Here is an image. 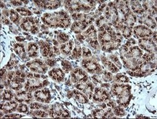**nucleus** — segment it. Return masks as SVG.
Returning <instances> with one entry per match:
<instances>
[{"label":"nucleus","instance_id":"9","mask_svg":"<svg viewBox=\"0 0 157 119\" xmlns=\"http://www.w3.org/2000/svg\"><path fill=\"white\" fill-rule=\"evenodd\" d=\"M49 114L50 117L54 118H65L69 117V113L68 111L65 110L62 105L59 103L52 106L49 110Z\"/></svg>","mask_w":157,"mask_h":119},{"label":"nucleus","instance_id":"13","mask_svg":"<svg viewBox=\"0 0 157 119\" xmlns=\"http://www.w3.org/2000/svg\"><path fill=\"white\" fill-rule=\"evenodd\" d=\"M133 32L137 38H140L152 37L153 35V32L151 30L148 29L147 26L143 25L136 26L133 29Z\"/></svg>","mask_w":157,"mask_h":119},{"label":"nucleus","instance_id":"32","mask_svg":"<svg viewBox=\"0 0 157 119\" xmlns=\"http://www.w3.org/2000/svg\"><path fill=\"white\" fill-rule=\"evenodd\" d=\"M14 95L10 89H5L2 95V100L4 101H10L13 98Z\"/></svg>","mask_w":157,"mask_h":119},{"label":"nucleus","instance_id":"22","mask_svg":"<svg viewBox=\"0 0 157 119\" xmlns=\"http://www.w3.org/2000/svg\"><path fill=\"white\" fill-rule=\"evenodd\" d=\"M124 16V18H123V24L132 29L134 26L135 22H136V15H135L133 13L130 11Z\"/></svg>","mask_w":157,"mask_h":119},{"label":"nucleus","instance_id":"11","mask_svg":"<svg viewBox=\"0 0 157 119\" xmlns=\"http://www.w3.org/2000/svg\"><path fill=\"white\" fill-rule=\"evenodd\" d=\"M139 46L143 50L147 51L150 54L156 53V46L152 38H144L139 40Z\"/></svg>","mask_w":157,"mask_h":119},{"label":"nucleus","instance_id":"40","mask_svg":"<svg viewBox=\"0 0 157 119\" xmlns=\"http://www.w3.org/2000/svg\"><path fill=\"white\" fill-rule=\"evenodd\" d=\"M33 115L38 117H47L48 116V113L44 110H35L33 112Z\"/></svg>","mask_w":157,"mask_h":119},{"label":"nucleus","instance_id":"1","mask_svg":"<svg viewBox=\"0 0 157 119\" xmlns=\"http://www.w3.org/2000/svg\"><path fill=\"white\" fill-rule=\"evenodd\" d=\"M44 23L52 28H67L71 24L69 15L64 11L45 13L42 18Z\"/></svg>","mask_w":157,"mask_h":119},{"label":"nucleus","instance_id":"30","mask_svg":"<svg viewBox=\"0 0 157 119\" xmlns=\"http://www.w3.org/2000/svg\"><path fill=\"white\" fill-rule=\"evenodd\" d=\"M130 3L131 8L135 13H136L138 15H142L145 11L139 2H131Z\"/></svg>","mask_w":157,"mask_h":119},{"label":"nucleus","instance_id":"18","mask_svg":"<svg viewBox=\"0 0 157 119\" xmlns=\"http://www.w3.org/2000/svg\"><path fill=\"white\" fill-rule=\"evenodd\" d=\"M40 46V52L44 57L52 58L53 56L55 51L54 50H53V48H52V47L50 44L46 42H41V44Z\"/></svg>","mask_w":157,"mask_h":119},{"label":"nucleus","instance_id":"7","mask_svg":"<svg viewBox=\"0 0 157 119\" xmlns=\"http://www.w3.org/2000/svg\"><path fill=\"white\" fill-rule=\"evenodd\" d=\"M38 21L32 17H27L23 19L21 23V27L25 31L30 32L32 34L38 32V28L36 25Z\"/></svg>","mask_w":157,"mask_h":119},{"label":"nucleus","instance_id":"27","mask_svg":"<svg viewBox=\"0 0 157 119\" xmlns=\"http://www.w3.org/2000/svg\"><path fill=\"white\" fill-rule=\"evenodd\" d=\"M87 25L81 22H75L73 23L71 26V30L74 32L75 34H79L82 32L86 27Z\"/></svg>","mask_w":157,"mask_h":119},{"label":"nucleus","instance_id":"47","mask_svg":"<svg viewBox=\"0 0 157 119\" xmlns=\"http://www.w3.org/2000/svg\"><path fill=\"white\" fill-rule=\"evenodd\" d=\"M12 4H13L15 6H21L22 5V2H19V1H16V2H11Z\"/></svg>","mask_w":157,"mask_h":119},{"label":"nucleus","instance_id":"24","mask_svg":"<svg viewBox=\"0 0 157 119\" xmlns=\"http://www.w3.org/2000/svg\"><path fill=\"white\" fill-rule=\"evenodd\" d=\"M101 59H102V62L104 65L105 66L107 69L110 71L111 73H116L118 71V68L116 67V65L111 60H109L106 58H104V57H102Z\"/></svg>","mask_w":157,"mask_h":119},{"label":"nucleus","instance_id":"46","mask_svg":"<svg viewBox=\"0 0 157 119\" xmlns=\"http://www.w3.org/2000/svg\"><path fill=\"white\" fill-rule=\"evenodd\" d=\"M46 64L50 65V66H53L54 65V64H55V62L53 61V60H50V59H48L47 61L46 62Z\"/></svg>","mask_w":157,"mask_h":119},{"label":"nucleus","instance_id":"8","mask_svg":"<svg viewBox=\"0 0 157 119\" xmlns=\"http://www.w3.org/2000/svg\"><path fill=\"white\" fill-rule=\"evenodd\" d=\"M91 79H93V81L94 84H101L102 85L111 81L113 79V76L111 73L107 71H102L99 74L93 75L91 77Z\"/></svg>","mask_w":157,"mask_h":119},{"label":"nucleus","instance_id":"16","mask_svg":"<svg viewBox=\"0 0 157 119\" xmlns=\"http://www.w3.org/2000/svg\"><path fill=\"white\" fill-rule=\"evenodd\" d=\"M15 100L20 103L26 102L30 103L33 98V97L30 91H21L17 93L15 95Z\"/></svg>","mask_w":157,"mask_h":119},{"label":"nucleus","instance_id":"41","mask_svg":"<svg viewBox=\"0 0 157 119\" xmlns=\"http://www.w3.org/2000/svg\"><path fill=\"white\" fill-rule=\"evenodd\" d=\"M28 110L29 109L27 105L25 104H20V105H18V107L17 108V111L21 113H26L28 112Z\"/></svg>","mask_w":157,"mask_h":119},{"label":"nucleus","instance_id":"15","mask_svg":"<svg viewBox=\"0 0 157 119\" xmlns=\"http://www.w3.org/2000/svg\"><path fill=\"white\" fill-rule=\"evenodd\" d=\"M75 86L77 89L81 91L83 93L86 95V97H88L89 98H92L94 87V85L90 82L86 81L85 83H78L76 84Z\"/></svg>","mask_w":157,"mask_h":119},{"label":"nucleus","instance_id":"29","mask_svg":"<svg viewBox=\"0 0 157 119\" xmlns=\"http://www.w3.org/2000/svg\"><path fill=\"white\" fill-rule=\"evenodd\" d=\"M72 47H73V41H70L67 43L62 44L60 47V49L63 54L68 55L71 52Z\"/></svg>","mask_w":157,"mask_h":119},{"label":"nucleus","instance_id":"17","mask_svg":"<svg viewBox=\"0 0 157 119\" xmlns=\"http://www.w3.org/2000/svg\"><path fill=\"white\" fill-rule=\"evenodd\" d=\"M37 6L44 9L53 10L59 8L60 6V2L58 1H43V2H35Z\"/></svg>","mask_w":157,"mask_h":119},{"label":"nucleus","instance_id":"36","mask_svg":"<svg viewBox=\"0 0 157 119\" xmlns=\"http://www.w3.org/2000/svg\"><path fill=\"white\" fill-rule=\"evenodd\" d=\"M57 41L60 44L67 42L69 41V36L65 34L61 33L57 35Z\"/></svg>","mask_w":157,"mask_h":119},{"label":"nucleus","instance_id":"10","mask_svg":"<svg viewBox=\"0 0 157 119\" xmlns=\"http://www.w3.org/2000/svg\"><path fill=\"white\" fill-rule=\"evenodd\" d=\"M71 81L75 84L85 83L87 81L88 76L86 71L81 68H77L71 73Z\"/></svg>","mask_w":157,"mask_h":119},{"label":"nucleus","instance_id":"19","mask_svg":"<svg viewBox=\"0 0 157 119\" xmlns=\"http://www.w3.org/2000/svg\"><path fill=\"white\" fill-rule=\"evenodd\" d=\"M50 77L57 82L62 81L65 78V74L60 68H54L52 69L48 73Z\"/></svg>","mask_w":157,"mask_h":119},{"label":"nucleus","instance_id":"21","mask_svg":"<svg viewBox=\"0 0 157 119\" xmlns=\"http://www.w3.org/2000/svg\"><path fill=\"white\" fill-rule=\"evenodd\" d=\"M18 107V103L16 101H11L5 102L3 104H2L1 110L2 112L5 113H10L15 111Z\"/></svg>","mask_w":157,"mask_h":119},{"label":"nucleus","instance_id":"28","mask_svg":"<svg viewBox=\"0 0 157 119\" xmlns=\"http://www.w3.org/2000/svg\"><path fill=\"white\" fill-rule=\"evenodd\" d=\"M72 95L77 101L81 103H87L89 101L87 97L81 93L78 90H74L72 92Z\"/></svg>","mask_w":157,"mask_h":119},{"label":"nucleus","instance_id":"43","mask_svg":"<svg viewBox=\"0 0 157 119\" xmlns=\"http://www.w3.org/2000/svg\"><path fill=\"white\" fill-rule=\"evenodd\" d=\"M30 107L31 109H33V110H40L41 108L43 107V106L40 103H33L30 105Z\"/></svg>","mask_w":157,"mask_h":119},{"label":"nucleus","instance_id":"25","mask_svg":"<svg viewBox=\"0 0 157 119\" xmlns=\"http://www.w3.org/2000/svg\"><path fill=\"white\" fill-rule=\"evenodd\" d=\"M39 48L35 43H30L27 47L28 55L30 58H35L38 56Z\"/></svg>","mask_w":157,"mask_h":119},{"label":"nucleus","instance_id":"34","mask_svg":"<svg viewBox=\"0 0 157 119\" xmlns=\"http://www.w3.org/2000/svg\"><path fill=\"white\" fill-rule=\"evenodd\" d=\"M82 55V49L80 46H76L72 52V58L74 59H79Z\"/></svg>","mask_w":157,"mask_h":119},{"label":"nucleus","instance_id":"5","mask_svg":"<svg viewBox=\"0 0 157 119\" xmlns=\"http://www.w3.org/2000/svg\"><path fill=\"white\" fill-rule=\"evenodd\" d=\"M27 67L33 73L44 74L47 71L48 67L40 59H35L27 63Z\"/></svg>","mask_w":157,"mask_h":119},{"label":"nucleus","instance_id":"3","mask_svg":"<svg viewBox=\"0 0 157 119\" xmlns=\"http://www.w3.org/2000/svg\"><path fill=\"white\" fill-rule=\"evenodd\" d=\"M48 84L47 77L44 75L29 73L27 76L25 89L27 91H32L42 88Z\"/></svg>","mask_w":157,"mask_h":119},{"label":"nucleus","instance_id":"4","mask_svg":"<svg viewBox=\"0 0 157 119\" xmlns=\"http://www.w3.org/2000/svg\"><path fill=\"white\" fill-rule=\"evenodd\" d=\"M82 66L86 71L90 74H99L102 71L101 65L96 61L86 59L82 61Z\"/></svg>","mask_w":157,"mask_h":119},{"label":"nucleus","instance_id":"45","mask_svg":"<svg viewBox=\"0 0 157 119\" xmlns=\"http://www.w3.org/2000/svg\"><path fill=\"white\" fill-rule=\"evenodd\" d=\"M22 115H18V114H13V115H7L5 117H11V118H20L21 117Z\"/></svg>","mask_w":157,"mask_h":119},{"label":"nucleus","instance_id":"38","mask_svg":"<svg viewBox=\"0 0 157 119\" xmlns=\"http://www.w3.org/2000/svg\"><path fill=\"white\" fill-rule=\"evenodd\" d=\"M17 11L22 16H31L32 15V12L27 10V9H25L23 8H18L17 9Z\"/></svg>","mask_w":157,"mask_h":119},{"label":"nucleus","instance_id":"20","mask_svg":"<svg viewBox=\"0 0 157 119\" xmlns=\"http://www.w3.org/2000/svg\"><path fill=\"white\" fill-rule=\"evenodd\" d=\"M139 22L141 24L145 25L146 26L151 29H155L156 27V23L153 17L150 15L144 14L139 19Z\"/></svg>","mask_w":157,"mask_h":119},{"label":"nucleus","instance_id":"35","mask_svg":"<svg viewBox=\"0 0 157 119\" xmlns=\"http://www.w3.org/2000/svg\"><path fill=\"white\" fill-rule=\"evenodd\" d=\"M63 69L65 71V73H69V71H72V66L71 64L67 61H63L61 63Z\"/></svg>","mask_w":157,"mask_h":119},{"label":"nucleus","instance_id":"42","mask_svg":"<svg viewBox=\"0 0 157 119\" xmlns=\"http://www.w3.org/2000/svg\"><path fill=\"white\" fill-rule=\"evenodd\" d=\"M111 61L116 65V66L117 68H118L119 69L121 68V64L120 62V61L117 59V58L116 56H111L109 57Z\"/></svg>","mask_w":157,"mask_h":119},{"label":"nucleus","instance_id":"12","mask_svg":"<svg viewBox=\"0 0 157 119\" xmlns=\"http://www.w3.org/2000/svg\"><path fill=\"white\" fill-rule=\"evenodd\" d=\"M94 93L93 98L96 102H103L106 101H109L110 100V96L108 91L106 88H96L94 90Z\"/></svg>","mask_w":157,"mask_h":119},{"label":"nucleus","instance_id":"23","mask_svg":"<svg viewBox=\"0 0 157 119\" xmlns=\"http://www.w3.org/2000/svg\"><path fill=\"white\" fill-rule=\"evenodd\" d=\"M143 8L146 10L149 13L150 15H156V2H150V1H146L143 2Z\"/></svg>","mask_w":157,"mask_h":119},{"label":"nucleus","instance_id":"14","mask_svg":"<svg viewBox=\"0 0 157 119\" xmlns=\"http://www.w3.org/2000/svg\"><path fill=\"white\" fill-rule=\"evenodd\" d=\"M34 97L38 101L48 103L51 100L50 92L48 89L44 88L40 90H37L34 93Z\"/></svg>","mask_w":157,"mask_h":119},{"label":"nucleus","instance_id":"26","mask_svg":"<svg viewBox=\"0 0 157 119\" xmlns=\"http://www.w3.org/2000/svg\"><path fill=\"white\" fill-rule=\"evenodd\" d=\"M15 51L18 55V56L22 59L24 60L27 58V52H26L25 46L21 44H16L14 46Z\"/></svg>","mask_w":157,"mask_h":119},{"label":"nucleus","instance_id":"39","mask_svg":"<svg viewBox=\"0 0 157 119\" xmlns=\"http://www.w3.org/2000/svg\"><path fill=\"white\" fill-rule=\"evenodd\" d=\"M18 62V59L15 57V56H13L11 59L10 61V62H8V64H7V68L9 69H12L14 67V66L17 64V63Z\"/></svg>","mask_w":157,"mask_h":119},{"label":"nucleus","instance_id":"48","mask_svg":"<svg viewBox=\"0 0 157 119\" xmlns=\"http://www.w3.org/2000/svg\"><path fill=\"white\" fill-rule=\"evenodd\" d=\"M2 21L3 22V23H5V24H9V21L6 19V18H3V17L2 18Z\"/></svg>","mask_w":157,"mask_h":119},{"label":"nucleus","instance_id":"6","mask_svg":"<svg viewBox=\"0 0 157 119\" xmlns=\"http://www.w3.org/2000/svg\"><path fill=\"white\" fill-rule=\"evenodd\" d=\"M83 35L85 40H86L91 47L94 49L98 48L99 44L97 41V32L93 25H91L86 32H84Z\"/></svg>","mask_w":157,"mask_h":119},{"label":"nucleus","instance_id":"31","mask_svg":"<svg viewBox=\"0 0 157 119\" xmlns=\"http://www.w3.org/2000/svg\"><path fill=\"white\" fill-rule=\"evenodd\" d=\"M10 20L16 24H18L20 22V16L17 11H15L14 10H11L10 11Z\"/></svg>","mask_w":157,"mask_h":119},{"label":"nucleus","instance_id":"37","mask_svg":"<svg viewBox=\"0 0 157 119\" xmlns=\"http://www.w3.org/2000/svg\"><path fill=\"white\" fill-rule=\"evenodd\" d=\"M113 111L114 113L117 116H119V117H122L124 116L125 115V112L124 110L122 109L121 106L119 105V106H116V107L113 109Z\"/></svg>","mask_w":157,"mask_h":119},{"label":"nucleus","instance_id":"33","mask_svg":"<svg viewBox=\"0 0 157 119\" xmlns=\"http://www.w3.org/2000/svg\"><path fill=\"white\" fill-rule=\"evenodd\" d=\"M114 81L119 83H126L129 81V79L127 76L121 74H119L116 75L114 77Z\"/></svg>","mask_w":157,"mask_h":119},{"label":"nucleus","instance_id":"44","mask_svg":"<svg viewBox=\"0 0 157 119\" xmlns=\"http://www.w3.org/2000/svg\"><path fill=\"white\" fill-rule=\"evenodd\" d=\"M82 55L84 58H89L91 56V52L90 51V50L87 48L86 47H83L82 49Z\"/></svg>","mask_w":157,"mask_h":119},{"label":"nucleus","instance_id":"2","mask_svg":"<svg viewBox=\"0 0 157 119\" xmlns=\"http://www.w3.org/2000/svg\"><path fill=\"white\" fill-rule=\"evenodd\" d=\"M111 94L116 97L117 104L126 107L132 98L131 86L128 85L114 84L111 88Z\"/></svg>","mask_w":157,"mask_h":119}]
</instances>
